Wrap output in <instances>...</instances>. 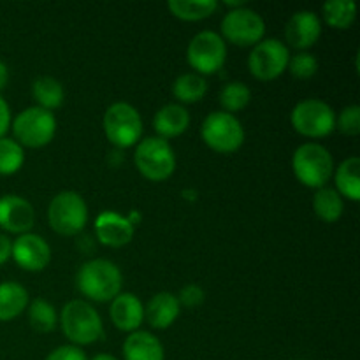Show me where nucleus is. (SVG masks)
Instances as JSON below:
<instances>
[{
  "label": "nucleus",
  "mask_w": 360,
  "mask_h": 360,
  "mask_svg": "<svg viewBox=\"0 0 360 360\" xmlns=\"http://www.w3.org/2000/svg\"><path fill=\"white\" fill-rule=\"evenodd\" d=\"M102 129L112 146L120 150L136 146L143 136V118L129 102H115L102 118Z\"/></svg>",
  "instance_id": "nucleus-4"
},
{
  "label": "nucleus",
  "mask_w": 360,
  "mask_h": 360,
  "mask_svg": "<svg viewBox=\"0 0 360 360\" xmlns=\"http://www.w3.org/2000/svg\"><path fill=\"white\" fill-rule=\"evenodd\" d=\"M25 151L23 146L9 137L0 139V176H13L23 167Z\"/></svg>",
  "instance_id": "nucleus-30"
},
{
  "label": "nucleus",
  "mask_w": 360,
  "mask_h": 360,
  "mask_svg": "<svg viewBox=\"0 0 360 360\" xmlns=\"http://www.w3.org/2000/svg\"><path fill=\"white\" fill-rule=\"evenodd\" d=\"M320 35H322V21H320L319 14L313 11H297L292 14L285 27V39H287L288 46L301 49V51L315 46Z\"/></svg>",
  "instance_id": "nucleus-16"
},
{
  "label": "nucleus",
  "mask_w": 360,
  "mask_h": 360,
  "mask_svg": "<svg viewBox=\"0 0 360 360\" xmlns=\"http://www.w3.org/2000/svg\"><path fill=\"white\" fill-rule=\"evenodd\" d=\"M35 224V211L27 199L14 193L0 197V229L9 234H27Z\"/></svg>",
  "instance_id": "nucleus-14"
},
{
  "label": "nucleus",
  "mask_w": 360,
  "mask_h": 360,
  "mask_svg": "<svg viewBox=\"0 0 360 360\" xmlns=\"http://www.w3.org/2000/svg\"><path fill=\"white\" fill-rule=\"evenodd\" d=\"M11 259L25 271L39 273L46 269L51 260V248L42 236L37 234H21L13 241V253Z\"/></svg>",
  "instance_id": "nucleus-13"
},
{
  "label": "nucleus",
  "mask_w": 360,
  "mask_h": 360,
  "mask_svg": "<svg viewBox=\"0 0 360 360\" xmlns=\"http://www.w3.org/2000/svg\"><path fill=\"white\" fill-rule=\"evenodd\" d=\"M28 322H30L32 329L41 334L55 330L56 323H58L55 306L46 299H34L30 302V308H28Z\"/></svg>",
  "instance_id": "nucleus-28"
},
{
  "label": "nucleus",
  "mask_w": 360,
  "mask_h": 360,
  "mask_svg": "<svg viewBox=\"0 0 360 360\" xmlns=\"http://www.w3.org/2000/svg\"><path fill=\"white\" fill-rule=\"evenodd\" d=\"M218 101H220V105L224 108L225 112L234 115V112L243 111L250 104L252 91H250V88L243 81H231V83H227L221 88Z\"/></svg>",
  "instance_id": "nucleus-29"
},
{
  "label": "nucleus",
  "mask_w": 360,
  "mask_h": 360,
  "mask_svg": "<svg viewBox=\"0 0 360 360\" xmlns=\"http://www.w3.org/2000/svg\"><path fill=\"white\" fill-rule=\"evenodd\" d=\"M123 360H165L162 341L146 330H136L123 343Z\"/></svg>",
  "instance_id": "nucleus-19"
},
{
  "label": "nucleus",
  "mask_w": 360,
  "mask_h": 360,
  "mask_svg": "<svg viewBox=\"0 0 360 360\" xmlns=\"http://www.w3.org/2000/svg\"><path fill=\"white\" fill-rule=\"evenodd\" d=\"M14 141L20 146L42 148L53 141L56 134V118L51 111L32 105L21 111L11 122Z\"/></svg>",
  "instance_id": "nucleus-8"
},
{
  "label": "nucleus",
  "mask_w": 360,
  "mask_h": 360,
  "mask_svg": "<svg viewBox=\"0 0 360 360\" xmlns=\"http://www.w3.org/2000/svg\"><path fill=\"white\" fill-rule=\"evenodd\" d=\"M266 34V21L250 7L229 11L221 20V39L236 46H255Z\"/></svg>",
  "instance_id": "nucleus-11"
},
{
  "label": "nucleus",
  "mask_w": 360,
  "mask_h": 360,
  "mask_svg": "<svg viewBox=\"0 0 360 360\" xmlns=\"http://www.w3.org/2000/svg\"><path fill=\"white\" fill-rule=\"evenodd\" d=\"M32 97L37 102V108L53 111L63 104L65 91L58 79L51 76H41L32 83Z\"/></svg>",
  "instance_id": "nucleus-23"
},
{
  "label": "nucleus",
  "mask_w": 360,
  "mask_h": 360,
  "mask_svg": "<svg viewBox=\"0 0 360 360\" xmlns=\"http://www.w3.org/2000/svg\"><path fill=\"white\" fill-rule=\"evenodd\" d=\"M190 112L181 104H167L157 111L153 118V127L157 130L158 137L162 139H172L178 137L188 129Z\"/></svg>",
  "instance_id": "nucleus-20"
},
{
  "label": "nucleus",
  "mask_w": 360,
  "mask_h": 360,
  "mask_svg": "<svg viewBox=\"0 0 360 360\" xmlns=\"http://www.w3.org/2000/svg\"><path fill=\"white\" fill-rule=\"evenodd\" d=\"M49 227L60 236H77L88 224V206L72 190L56 193L48 206Z\"/></svg>",
  "instance_id": "nucleus-7"
},
{
  "label": "nucleus",
  "mask_w": 360,
  "mask_h": 360,
  "mask_svg": "<svg viewBox=\"0 0 360 360\" xmlns=\"http://www.w3.org/2000/svg\"><path fill=\"white\" fill-rule=\"evenodd\" d=\"M179 301V306H186V308H197L204 302L206 299V294H204L202 288L199 285H186V287L181 288L179 295H176Z\"/></svg>",
  "instance_id": "nucleus-33"
},
{
  "label": "nucleus",
  "mask_w": 360,
  "mask_h": 360,
  "mask_svg": "<svg viewBox=\"0 0 360 360\" xmlns=\"http://www.w3.org/2000/svg\"><path fill=\"white\" fill-rule=\"evenodd\" d=\"M7 81H9V69H7L6 63L0 62V90L6 88Z\"/></svg>",
  "instance_id": "nucleus-37"
},
{
  "label": "nucleus",
  "mask_w": 360,
  "mask_h": 360,
  "mask_svg": "<svg viewBox=\"0 0 360 360\" xmlns=\"http://www.w3.org/2000/svg\"><path fill=\"white\" fill-rule=\"evenodd\" d=\"M109 316L115 327L123 333H136L144 322V306L139 297L130 292H122L111 301Z\"/></svg>",
  "instance_id": "nucleus-17"
},
{
  "label": "nucleus",
  "mask_w": 360,
  "mask_h": 360,
  "mask_svg": "<svg viewBox=\"0 0 360 360\" xmlns=\"http://www.w3.org/2000/svg\"><path fill=\"white\" fill-rule=\"evenodd\" d=\"M136 227L129 217L116 213V211H102L95 218V236L98 241L109 248H122L129 245L134 238Z\"/></svg>",
  "instance_id": "nucleus-15"
},
{
  "label": "nucleus",
  "mask_w": 360,
  "mask_h": 360,
  "mask_svg": "<svg viewBox=\"0 0 360 360\" xmlns=\"http://www.w3.org/2000/svg\"><path fill=\"white\" fill-rule=\"evenodd\" d=\"M11 122H13V120H11V108L6 102V98L0 95V139L6 137L7 130H9L11 127Z\"/></svg>",
  "instance_id": "nucleus-35"
},
{
  "label": "nucleus",
  "mask_w": 360,
  "mask_h": 360,
  "mask_svg": "<svg viewBox=\"0 0 360 360\" xmlns=\"http://www.w3.org/2000/svg\"><path fill=\"white\" fill-rule=\"evenodd\" d=\"M200 137L211 150L221 155L236 153L245 143V129L234 115L213 111L200 125Z\"/></svg>",
  "instance_id": "nucleus-6"
},
{
  "label": "nucleus",
  "mask_w": 360,
  "mask_h": 360,
  "mask_svg": "<svg viewBox=\"0 0 360 360\" xmlns=\"http://www.w3.org/2000/svg\"><path fill=\"white\" fill-rule=\"evenodd\" d=\"M134 162L141 174L150 181H165L176 171V155L169 141L162 137H146L136 146Z\"/></svg>",
  "instance_id": "nucleus-5"
},
{
  "label": "nucleus",
  "mask_w": 360,
  "mask_h": 360,
  "mask_svg": "<svg viewBox=\"0 0 360 360\" xmlns=\"http://www.w3.org/2000/svg\"><path fill=\"white\" fill-rule=\"evenodd\" d=\"M172 16L183 21H200L210 18L218 9L214 0H171L167 4Z\"/></svg>",
  "instance_id": "nucleus-27"
},
{
  "label": "nucleus",
  "mask_w": 360,
  "mask_h": 360,
  "mask_svg": "<svg viewBox=\"0 0 360 360\" xmlns=\"http://www.w3.org/2000/svg\"><path fill=\"white\" fill-rule=\"evenodd\" d=\"M290 51L285 42L278 39H262L253 46L248 56V69L259 81H273L287 70Z\"/></svg>",
  "instance_id": "nucleus-12"
},
{
  "label": "nucleus",
  "mask_w": 360,
  "mask_h": 360,
  "mask_svg": "<svg viewBox=\"0 0 360 360\" xmlns=\"http://www.w3.org/2000/svg\"><path fill=\"white\" fill-rule=\"evenodd\" d=\"M11 253H13V241L6 234H0V266L11 259Z\"/></svg>",
  "instance_id": "nucleus-36"
},
{
  "label": "nucleus",
  "mask_w": 360,
  "mask_h": 360,
  "mask_svg": "<svg viewBox=\"0 0 360 360\" xmlns=\"http://www.w3.org/2000/svg\"><path fill=\"white\" fill-rule=\"evenodd\" d=\"M91 360H120V359L115 357V355H111V354H98V355H95Z\"/></svg>",
  "instance_id": "nucleus-38"
},
{
  "label": "nucleus",
  "mask_w": 360,
  "mask_h": 360,
  "mask_svg": "<svg viewBox=\"0 0 360 360\" xmlns=\"http://www.w3.org/2000/svg\"><path fill=\"white\" fill-rule=\"evenodd\" d=\"M28 306V292L16 281L0 283V322H9L20 316Z\"/></svg>",
  "instance_id": "nucleus-21"
},
{
  "label": "nucleus",
  "mask_w": 360,
  "mask_h": 360,
  "mask_svg": "<svg viewBox=\"0 0 360 360\" xmlns=\"http://www.w3.org/2000/svg\"><path fill=\"white\" fill-rule=\"evenodd\" d=\"M322 16L329 27L347 30L357 18V4L354 0H329L323 4Z\"/></svg>",
  "instance_id": "nucleus-26"
},
{
  "label": "nucleus",
  "mask_w": 360,
  "mask_h": 360,
  "mask_svg": "<svg viewBox=\"0 0 360 360\" xmlns=\"http://www.w3.org/2000/svg\"><path fill=\"white\" fill-rule=\"evenodd\" d=\"M227 60V44L220 34L202 30L190 41L186 48V62L200 76L218 72Z\"/></svg>",
  "instance_id": "nucleus-10"
},
{
  "label": "nucleus",
  "mask_w": 360,
  "mask_h": 360,
  "mask_svg": "<svg viewBox=\"0 0 360 360\" xmlns=\"http://www.w3.org/2000/svg\"><path fill=\"white\" fill-rule=\"evenodd\" d=\"M76 285L81 294L95 302H109L122 294L123 276L120 267L108 259L84 262L76 274Z\"/></svg>",
  "instance_id": "nucleus-1"
},
{
  "label": "nucleus",
  "mask_w": 360,
  "mask_h": 360,
  "mask_svg": "<svg viewBox=\"0 0 360 360\" xmlns=\"http://www.w3.org/2000/svg\"><path fill=\"white\" fill-rule=\"evenodd\" d=\"M181 306L178 297L171 292H158L148 301L144 308V319L153 329H169L179 316Z\"/></svg>",
  "instance_id": "nucleus-18"
},
{
  "label": "nucleus",
  "mask_w": 360,
  "mask_h": 360,
  "mask_svg": "<svg viewBox=\"0 0 360 360\" xmlns=\"http://www.w3.org/2000/svg\"><path fill=\"white\" fill-rule=\"evenodd\" d=\"M44 360H88V357L79 347L63 345V347L55 348Z\"/></svg>",
  "instance_id": "nucleus-34"
},
{
  "label": "nucleus",
  "mask_w": 360,
  "mask_h": 360,
  "mask_svg": "<svg viewBox=\"0 0 360 360\" xmlns=\"http://www.w3.org/2000/svg\"><path fill=\"white\" fill-rule=\"evenodd\" d=\"M207 91L206 77L197 72H186L176 77L172 83V95L183 104H195L202 101Z\"/></svg>",
  "instance_id": "nucleus-25"
},
{
  "label": "nucleus",
  "mask_w": 360,
  "mask_h": 360,
  "mask_svg": "<svg viewBox=\"0 0 360 360\" xmlns=\"http://www.w3.org/2000/svg\"><path fill=\"white\" fill-rule=\"evenodd\" d=\"M313 211L322 221L334 224L343 217L345 200L336 192V188L323 186V188L316 190L315 197H313Z\"/></svg>",
  "instance_id": "nucleus-24"
},
{
  "label": "nucleus",
  "mask_w": 360,
  "mask_h": 360,
  "mask_svg": "<svg viewBox=\"0 0 360 360\" xmlns=\"http://www.w3.org/2000/svg\"><path fill=\"white\" fill-rule=\"evenodd\" d=\"M334 181H336V192L341 197H347L352 202L360 200V158L350 157L334 169Z\"/></svg>",
  "instance_id": "nucleus-22"
},
{
  "label": "nucleus",
  "mask_w": 360,
  "mask_h": 360,
  "mask_svg": "<svg viewBox=\"0 0 360 360\" xmlns=\"http://www.w3.org/2000/svg\"><path fill=\"white\" fill-rule=\"evenodd\" d=\"M58 323L74 347H86L104 336V323L98 311L79 299H74L63 306Z\"/></svg>",
  "instance_id": "nucleus-2"
},
{
  "label": "nucleus",
  "mask_w": 360,
  "mask_h": 360,
  "mask_svg": "<svg viewBox=\"0 0 360 360\" xmlns=\"http://www.w3.org/2000/svg\"><path fill=\"white\" fill-rule=\"evenodd\" d=\"M292 169L299 183L308 188L320 190L334 174V158L326 146L319 143H304L292 155Z\"/></svg>",
  "instance_id": "nucleus-3"
},
{
  "label": "nucleus",
  "mask_w": 360,
  "mask_h": 360,
  "mask_svg": "<svg viewBox=\"0 0 360 360\" xmlns=\"http://www.w3.org/2000/svg\"><path fill=\"white\" fill-rule=\"evenodd\" d=\"M288 70L294 77L297 79H309L316 74L319 70V60H316L315 55L308 51H299L295 53L294 56H290L288 60Z\"/></svg>",
  "instance_id": "nucleus-31"
},
{
  "label": "nucleus",
  "mask_w": 360,
  "mask_h": 360,
  "mask_svg": "<svg viewBox=\"0 0 360 360\" xmlns=\"http://www.w3.org/2000/svg\"><path fill=\"white\" fill-rule=\"evenodd\" d=\"M336 129L345 136H359L360 134V108L359 105H347L340 116H336Z\"/></svg>",
  "instance_id": "nucleus-32"
},
{
  "label": "nucleus",
  "mask_w": 360,
  "mask_h": 360,
  "mask_svg": "<svg viewBox=\"0 0 360 360\" xmlns=\"http://www.w3.org/2000/svg\"><path fill=\"white\" fill-rule=\"evenodd\" d=\"M290 122L301 136L320 139L336 130V112L320 98H304L292 109Z\"/></svg>",
  "instance_id": "nucleus-9"
}]
</instances>
